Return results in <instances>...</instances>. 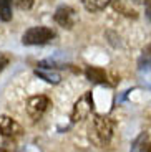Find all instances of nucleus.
I'll use <instances>...</instances> for the list:
<instances>
[{
    "label": "nucleus",
    "instance_id": "obj_7",
    "mask_svg": "<svg viewBox=\"0 0 151 152\" xmlns=\"http://www.w3.org/2000/svg\"><path fill=\"white\" fill-rule=\"evenodd\" d=\"M0 134L4 137H17L22 134V127L10 116H0Z\"/></svg>",
    "mask_w": 151,
    "mask_h": 152
},
{
    "label": "nucleus",
    "instance_id": "obj_1",
    "mask_svg": "<svg viewBox=\"0 0 151 152\" xmlns=\"http://www.w3.org/2000/svg\"><path fill=\"white\" fill-rule=\"evenodd\" d=\"M113 136V122L105 116H95L90 126V139L98 145H105Z\"/></svg>",
    "mask_w": 151,
    "mask_h": 152
},
{
    "label": "nucleus",
    "instance_id": "obj_3",
    "mask_svg": "<svg viewBox=\"0 0 151 152\" xmlns=\"http://www.w3.org/2000/svg\"><path fill=\"white\" fill-rule=\"evenodd\" d=\"M113 8L125 17L130 18H138L141 8V0H111Z\"/></svg>",
    "mask_w": 151,
    "mask_h": 152
},
{
    "label": "nucleus",
    "instance_id": "obj_6",
    "mask_svg": "<svg viewBox=\"0 0 151 152\" xmlns=\"http://www.w3.org/2000/svg\"><path fill=\"white\" fill-rule=\"evenodd\" d=\"M55 22L63 28H73L76 23V12L68 5H61L55 12Z\"/></svg>",
    "mask_w": 151,
    "mask_h": 152
},
{
    "label": "nucleus",
    "instance_id": "obj_5",
    "mask_svg": "<svg viewBox=\"0 0 151 152\" xmlns=\"http://www.w3.org/2000/svg\"><path fill=\"white\" fill-rule=\"evenodd\" d=\"M93 109V101H91V91H87L81 98L78 99L73 106V113H72V121H81L83 118H87L88 114Z\"/></svg>",
    "mask_w": 151,
    "mask_h": 152
},
{
    "label": "nucleus",
    "instance_id": "obj_14",
    "mask_svg": "<svg viewBox=\"0 0 151 152\" xmlns=\"http://www.w3.org/2000/svg\"><path fill=\"white\" fill-rule=\"evenodd\" d=\"M143 60H146V63H150V61H151V43L144 46V50H143Z\"/></svg>",
    "mask_w": 151,
    "mask_h": 152
},
{
    "label": "nucleus",
    "instance_id": "obj_10",
    "mask_svg": "<svg viewBox=\"0 0 151 152\" xmlns=\"http://www.w3.org/2000/svg\"><path fill=\"white\" fill-rule=\"evenodd\" d=\"M135 149H140L141 152H151V131L143 132L135 142Z\"/></svg>",
    "mask_w": 151,
    "mask_h": 152
},
{
    "label": "nucleus",
    "instance_id": "obj_8",
    "mask_svg": "<svg viewBox=\"0 0 151 152\" xmlns=\"http://www.w3.org/2000/svg\"><path fill=\"white\" fill-rule=\"evenodd\" d=\"M85 76H87L88 81H91V83H95V84H108V75H106L105 69H101V68L87 66Z\"/></svg>",
    "mask_w": 151,
    "mask_h": 152
},
{
    "label": "nucleus",
    "instance_id": "obj_13",
    "mask_svg": "<svg viewBox=\"0 0 151 152\" xmlns=\"http://www.w3.org/2000/svg\"><path fill=\"white\" fill-rule=\"evenodd\" d=\"M13 2L20 10H30L35 4V0H13Z\"/></svg>",
    "mask_w": 151,
    "mask_h": 152
},
{
    "label": "nucleus",
    "instance_id": "obj_12",
    "mask_svg": "<svg viewBox=\"0 0 151 152\" xmlns=\"http://www.w3.org/2000/svg\"><path fill=\"white\" fill-rule=\"evenodd\" d=\"M0 20L2 22L12 20V0H0Z\"/></svg>",
    "mask_w": 151,
    "mask_h": 152
},
{
    "label": "nucleus",
    "instance_id": "obj_16",
    "mask_svg": "<svg viewBox=\"0 0 151 152\" xmlns=\"http://www.w3.org/2000/svg\"><path fill=\"white\" fill-rule=\"evenodd\" d=\"M146 15H148V18L151 20V2L150 0L146 2Z\"/></svg>",
    "mask_w": 151,
    "mask_h": 152
},
{
    "label": "nucleus",
    "instance_id": "obj_11",
    "mask_svg": "<svg viewBox=\"0 0 151 152\" xmlns=\"http://www.w3.org/2000/svg\"><path fill=\"white\" fill-rule=\"evenodd\" d=\"M81 4L88 12H100L105 7H108L111 0H81Z\"/></svg>",
    "mask_w": 151,
    "mask_h": 152
},
{
    "label": "nucleus",
    "instance_id": "obj_17",
    "mask_svg": "<svg viewBox=\"0 0 151 152\" xmlns=\"http://www.w3.org/2000/svg\"><path fill=\"white\" fill-rule=\"evenodd\" d=\"M0 152H8L7 149H0Z\"/></svg>",
    "mask_w": 151,
    "mask_h": 152
},
{
    "label": "nucleus",
    "instance_id": "obj_4",
    "mask_svg": "<svg viewBox=\"0 0 151 152\" xmlns=\"http://www.w3.org/2000/svg\"><path fill=\"white\" fill-rule=\"evenodd\" d=\"M50 106V99L43 94H38V96H32L28 99V104H27V113L32 119H40L43 116L47 109Z\"/></svg>",
    "mask_w": 151,
    "mask_h": 152
},
{
    "label": "nucleus",
    "instance_id": "obj_9",
    "mask_svg": "<svg viewBox=\"0 0 151 152\" xmlns=\"http://www.w3.org/2000/svg\"><path fill=\"white\" fill-rule=\"evenodd\" d=\"M35 75H37L38 78L45 80L47 83H50V84H58L61 81V76L58 75V73L52 71V69H47V68H37L35 69Z\"/></svg>",
    "mask_w": 151,
    "mask_h": 152
},
{
    "label": "nucleus",
    "instance_id": "obj_15",
    "mask_svg": "<svg viewBox=\"0 0 151 152\" xmlns=\"http://www.w3.org/2000/svg\"><path fill=\"white\" fill-rule=\"evenodd\" d=\"M7 63H8V58L5 56L4 53H0V71H2L5 66H7Z\"/></svg>",
    "mask_w": 151,
    "mask_h": 152
},
{
    "label": "nucleus",
    "instance_id": "obj_2",
    "mask_svg": "<svg viewBox=\"0 0 151 152\" xmlns=\"http://www.w3.org/2000/svg\"><path fill=\"white\" fill-rule=\"evenodd\" d=\"M55 38V31L48 27H32L22 35L23 45H47Z\"/></svg>",
    "mask_w": 151,
    "mask_h": 152
}]
</instances>
